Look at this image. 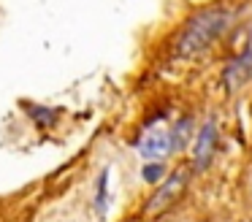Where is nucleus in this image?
Wrapping results in <instances>:
<instances>
[{"label": "nucleus", "mask_w": 252, "mask_h": 222, "mask_svg": "<svg viewBox=\"0 0 252 222\" xmlns=\"http://www.w3.org/2000/svg\"><path fill=\"white\" fill-rule=\"evenodd\" d=\"M230 27V11L228 8H209L195 14L182 32L176 35V54L179 57H198L212 46L217 38Z\"/></svg>", "instance_id": "1"}, {"label": "nucleus", "mask_w": 252, "mask_h": 222, "mask_svg": "<svg viewBox=\"0 0 252 222\" xmlns=\"http://www.w3.org/2000/svg\"><path fill=\"white\" fill-rule=\"evenodd\" d=\"M217 119L209 117L206 122L201 125L198 135L192 138V168L195 171H206L212 165L214 155H217Z\"/></svg>", "instance_id": "2"}, {"label": "nucleus", "mask_w": 252, "mask_h": 222, "mask_svg": "<svg viewBox=\"0 0 252 222\" xmlns=\"http://www.w3.org/2000/svg\"><path fill=\"white\" fill-rule=\"evenodd\" d=\"M138 152L147 162H160L163 157L171 155V138H168V130L163 125L155 122L147 133L138 138Z\"/></svg>", "instance_id": "3"}, {"label": "nucleus", "mask_w": 252, "mask_h": 222, "mask_svg": "<svg viewBox=\"0 0 252 222\" xmlns=\"http://www.w3.org/2000/svg\"><path fill=\"white\" fill-rule=\"evenodd\" d=\"M185 184H187V173L185 171L174 173V176H171L168 182H165L163 187H160L158 192L147 200V211H149V214H155V211H163L165 206H171L176 198H179L182 190H185Z\"/></svg>", "instance_id": "4"}, {"label": "nucleus", "mask_w": 252, "mask_h": 222, "mask_svg": "<svg viewBox=\"0 0 252 222\" xmlns=\"http://www.w3.org/2000/svg\"><path fill=\"white\" fill-rule=\"evenodd\" d=\"M250 79H252V41H250V46L228 65V70H225V84H228V90H239V87H244Z\"/></svg>", "instance_id": "5"}, {"label": "nucleus", "mask_w": 252, "mask_h": 222, "mask_svg": "<svg viewBox=\"0 0 252 222\" xmlns=\"http://www.w3.org/2000/svg\"><path fill=\"white\" fill-rule=\"evenodd\" d=\"M168 138H171V152H182L192 138V119L190 117L176 119L174 127L168 130Z\"/></svg>", "instance_id": "6"}, {"label": "nucleus", "mask_w": 252, "mask_h": 222, "mask_svg": "<svg viewBox=\"0 0 252 222\" xmlns=\"http://www.w3.org/2000/svg\"><path fill=\"white\" fill-rule=\"evenodd\" d=\"M165 176V165L163 162H147V165L141 168V179L149 184H160V179Z\"/></svg>", "instance_id": "7"}, {"label": "nucleus", "mask_w": 252, "mask_h": 222, "mask_svg": "<svg viewBox=\"0 0 252 222\" xmlns=\"http://www.w3.org/2000/svg\"><path fill=\"white\" fill-rule=\"evenodd\" d=\"M106 184H109V168H103L98 176V195H95V206H98V211L106 209Z\"/></svg>", "instance_id": "8"}]
</instances>
